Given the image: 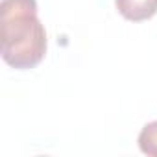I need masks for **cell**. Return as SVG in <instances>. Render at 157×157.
<instances>
[{
	"mask_svg": "<svg viewBox=\"0 0 157 157\" xmlns=\"http://www.w3.org/2000/svg\"><path fill=\"white\" fill-rule=\"evenodd\" d=\"M0 54L19 70L37 67L46 54V32L37 17L35 0H2Z\"/></svg>",
	"mask_w": 157,
	"mask_h": 157,
	"instance_id": "obj_1",
	"label": "cell"
},
{
	"mask_svg": "<svg viewBox=\"0 0 157 157\" xmlns=\"http://www.w3.org/2000/svg\"><path fill=\"white\" fill-rule=\"evenodd\" d=\"M139 148L142 153L157 157V120L146 124L139 133Z\"/></svg>",
	"mask_w": 157,
	"mask_h": 157,
	"instance_id": "obj_3",
	"label": "cell"
},
{
	"mask_svg": "<svg viewBox=\"0 0 157 157\" xmlns=\"http://www.w3.org/2000/svg\"><path fill=\"white\" fill-rule=\"evenodd\" d=\"M118 13L131 22H142L157 13V0H115Z\"/></svg>",
	"mask_w": 157,
	"mask_h": 157,
	"instance_id": "obj_2",
	"label": "cell"
}]
</instances>
